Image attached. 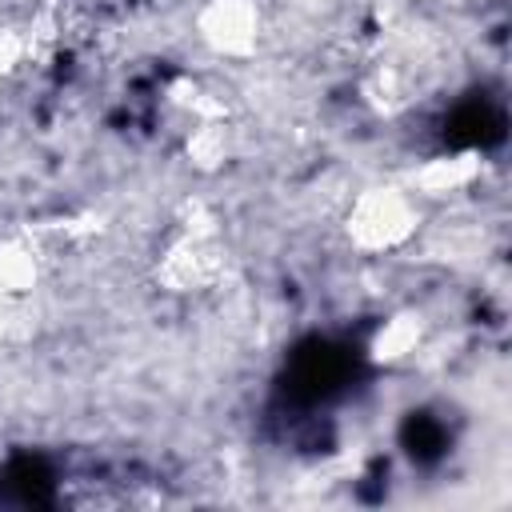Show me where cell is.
<instances>
[{
    "mask_svg": "<svg viewBox=\"0 0 512 512\" xmlns=\"http://www.w3.org/2000/svg\"><path fill=\"white\" fill-rule=\"evenodd\" d=\"M448 136L456 144H492V140H500V116L488 104H464L452 116Z\"/></svg>",
    "mask_w": 512,
    "mask_h": 512,
    "instance_id": "obj_2",
    "label": "cell"
},
{
    "mask_svg": "<svg viewBox=\"0 0 512 512\" xmlns=\"http://www.w3.org/2000/svg\"><path fill=\"white\" fill-rule=\"evenodd\" d=\"M348 376H352V356L344 348L324 344V340L300 348L296 360H292V392L304 396V400L332 396Z\"/></svg>",
    "mask_w": 512,
    "mask_h": 512,
    "instance_id": "obj_1",
    "label": "cell"
},
{
    "mask_svg": "<svg viewBox=\"0 0 512 512\" xmlns=\"http://www.w3.org/2000/svg\"><path fill=\"white\" fill-rule=\"evenodd\" d=\"M408 444H412V456H436L444 448V428L428 416H416L408 424Z\"/></svg>",
    "mask_w": 512,
    "mask_h": 512,
    "instance_id": "obj_3",
    "label": "cell"
}]
</instances>
